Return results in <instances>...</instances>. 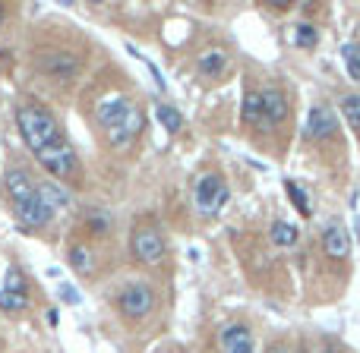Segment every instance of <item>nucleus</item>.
<instances>
[{
	"label": "nucleus",
	"mask_w": 360,
	"mask_h": 353,
	"mask_svg": "<svg viewBox=\"0 0 360 353\" xmlns=\"http://www.w3.org/2000/svg\"><path fill=\"white\" fill-rule=\"evenodd\" d=\"M16 124H19V133H22L25 145H29L32 152H41L48 149V145L60 142V130H57L54 117H51L48 111H41V107H19L16 111Z\"/></svg>",
	"instance_id": "1"
},
{
	"label": "nucleus",
	"mask_w": 360,
	"mask_h": 353,
	"mask_svg": "<svg viewBox=\"0 0 360 353\" xmlns=\"http://www.w3.org/2000/svg\"><path fill=\"white\" fill-rule=\"evenodd\" d=\"M228 183H224L218 174H202L196 180V186H193V202H196V208L202 211V215H215V211L224 208V202H228Z\"/></svg>",
	"instance_id": "2"
},
{
	"label": "nucleus",
	"mask_w": 360,
	"mask_h": 353,
	"mask_svg": "<svg viewBox=\"0 0 360 353\" xmlns=\"http://www.w3.org/2000/svg\"><path fill=\"white\" fill-rule=\"evenodd\" d=\"M152 306H155V293H152V287L146 284V281H130V284L117 293V309L124 312L127 319H133V322L149 316Z\"/></svg>",
	"instance_id": "3"
},
{
	"label": "nucleus",
	"mask_w": 360,
	"mask_h": 353,
	"mask_svg": "<svg viewBox=\"0 0 360 353\" xmlns=\"http://www.w3.org/2000/svg\"><path fill=\"white\" fill-rule=\"evenodd\" d=\"M130 253L136 262H146V265H158L165 259V240L158 230L152 227H139L133 230V240H130Z\"/></svg>",
	"instance_id": "4"
},
{
	"label": "nucleus",
	"mask_w": 360,
	"mask_h": 353,
	"mask_svg": "<svg viewBox=\"0 0 360 353\" xmlns=\"http://www.w3.org/2000/svg\"><path fill=\"white\" fill-rule=\"evenodd\" d=\"M35 158H38V164H41L48 174H54V177H60V180H67L76 171L73 149H70L63 139H60V142H54V145H48V149H41Z\"/></svg>",
	"instance_id": "5"
},
{
	"label": "nucleus",
	"mask_w": 360,
	"mask_h": 353,
	"mask_svg": "<svg viewBox=\"0 0 360 353\" xmlns=\"http://www.w3.org/2000/svg\"><path fill=\"white\" fill-rule=\"evenodd\" d=\"M136 105H130V98H124V95H108V98H101L98 105H95V117H98L101 126H117L127 120V114L133 111Z\"/></svg>",
	"instance_id": "6"
},
{
	"label": "nucleus",
	"mask_w": 360,
	"mask_h": 353,
	"mask_svg": "<svg viewBox=\"0 0 360 353\" xmlns=\"http://www.w3.org/2000/svg\"><path fill=\"white\" fill-rule=\"evenodd\" d=\"M338 130V117L329 105H316L307 114V136L310 139H332Z\"/></svg>",
	"instance_id": "7"
},
{
	"label": "nucleus",
	"mask_w": 360,
	"mask_h": 353,
	"mask_svg": "<svg viewBox=\"0 0 360 353\" xmlns=\"http://www.w3.org/2000/svg\"><path fill=\"white\" fill-rule=\"evenodd\" d=\"M16 218L25 224V227H44V224H51V218H54V208L35 192L32 199H25V202L16 205Z\"/></svg>",
	"instance_id": "8"
},
{
	"label": "nucleus",
	"mask_w": 360,
	"mask_h": 353,
	"mask_svg": "<svg viewBox=\"0 0 360 353\" xmlns=\"http://www.w3.org/2000/svg\"><path fill=\"white\" fill-rule=\"evenodd\" d=\"M143 126H146L143 111H139V107H133V111L127 114L124 124H117V126H111V130H108V142H111L114 149H127V145L139 136V130H143Z\"/></svg>",
	"instance_id": "9"
},
{
	"label": "nucleus",
	"mask_w": 360,
	"mask_h": 353,
	"mask_svg": "<svg viewBox=\"0 0 360 353\" xmlns=\"http://www.w3.org/2000/svg\"><path fill=\"white\" fill-rule=\"evenodd\" d=\"M41 69L48 76H54V79H73V76L79 73V60H76V54H70V51H51L41 60Z\"/></svg>",
	"instance_id": "10"
},
{
	"label": "nucleus",
	"mask_w": 360,
	"mask_h": 353,
	"mask_svg": "<svg viewBox=\"0 0 360 353\" xmlns=\"http://www.w3.org/2000/svg\"><path fill=\"white\" fill-rule=\"evenodd\" d=\"M6 192L13 196V202H25V199H32L38 192V186L32 183V177L25 174V171H10L6 174Z\"/></svg>",
	"instance_id": "11"
},
{
	"label": "nucleus",
	"mask_w": 360,
	"mask_h": 353,
	"mask_svg": "<svg viewBox=\"0 0 360 353\" xmlns=\"http://www.w3.org/2000/svg\"><path fill=\"white\" fill-rule=\"evenodd\" d=\"M323 246H326V255H332V259H348L351 255V237H348V230H342V227H329L326 230V237H323Z\"/></svg>",
	"instance_id": "12"
},
{
	"label": "nucleus",
	"mask_w": 360,
	"mask_h": 353,
	"mask_svg": "<svg viewBox=\"0 0 360 353\" xmlns=\"http://www.w3.org/2000/svg\"><path fill=\"white\" fill-rule=\"evenodd\" d=\"M262 111H266L269 124H278V120H285L288 117V98H285V92H278V88H269V92H262Z\"/></svg>",
	"instance_id": "13"
},
{
	"label": "nucleus",
	"mask_w": 360,
	"mask_h": 353,
	"mask_svg": "<svg viewBox=\"0 0 360 353\" xmlns=\"http://www.w3.org/2000/svg\"><path fill=\"white\" fill-rule=\"evenodd\" d=\"M199 69H202L209 79H218V76L224 73V67H228V54H224L221 48H205L202 54H199Z\"/></svg>",
	"instance_id": "14"
},
{
	"label": "nucleus",
	"mask_w": 360,
	"mask_h": 353,
	"mask_svg": "<svg viewBox=\"0 0 360 353\" xmlns=\"http://www.w3.org/2000/svg\"><path fill=\"white\" fill-rule=\"evenodd\" d=\"M243 124L250 126H272L262 111V92H247L243 95Z\"/></svg>",
	"instance_id": "15"
},
{
	"label": "nucleus",
	"mask_w": 360,
	"mask_h": 353,
	"mask_svg": "<svg viewBox=\"0 0 360 353\" xmlns=\"http://www.w3.org/2000/svg\"><path fill=\"white\" fill-rule=\"evenodd\" d=\"M243 344H253V335H250L247 325H228V328L218 335V347H221V353L243 347Z\"/></svg>",
	"instance_id": "16"
},
{
	"label": "nucleus",
	"mask_w": 360,
	"mask_h": 353,
	"mask_svg": "<svg viewBox=\"0 0 360 353\" xmlns=\"http://www.w3.org/2000/svg\"><path fill=\"white\" fill-rule=\"evenodd\" d=\"M38 196H41L51 208H67V205L73 202V196H70L63 186H57V183H41L38 186Z\"/></svg>",
	"instance_id": "17"
},
{
	"label": "nucleus",
	"mask_w": 360,
	"mask_h": 353,
	"mask_svg": "<svg viewBox=\"0 0 360 353\" xmlns=\"http://www.w3.org/2000/svg\"><path fill=\"white\" fill-rule=\"evenodd\" d=\"M269 237H272V243H278V246H294V243H297V227L288 221H275Z\"/></svg>",
	"instance_id": "18"
},
{
	"label": "nucleus",
	"mask_w": 360,
	"mask_h": 353,
	"mask_svg": "<svg viewBox=\"0 0 360 353\" xmlns=\"http://www.w3.org/2000/svg\"><path fill=\"white\" fill-rule=\"evenodd\" d=\"M155 117H158V124H162L168 133H177L180 126H184V117H180V111L174 105H158L155 107Z\"/></svg>",
	"instance_id": "19"
},
{
	"label": "nucleus",
	"mask_w": 360,
	"mask_h": 353,
	"mask_svg": "<svg viewBox=\"0 0 360 353\" xmlns=\"http://www.w3.org/2000/svg\"><path fill=\"white\" fill-rule=\"evenodd\" d=\"M342 60H345V69H348V76L354 82H360V44L348 41L342 48Z\"/></svg>",
	"instance_id": "20"
},
{
	"label": "nucleus",
	"mask_w": 360,
	"mask_h": 353,
	"mask_svg": "<svg viewBox=\"0 0 360 353\" xmlns=\"http://www.w3.org/2000/svg\"><path fill=\"white\" fill-rule=\"evenodd\" d=\"M70 265H73L79 274H89L92 272V265H95V259H92V253H89L86 246H73L70 249Z\"/></svg>",
	"instance_id": "21"
},
{
	"label": "nucleus",
	"mask_w": 360,
	"mask_h": 353,
	"mask_svg": "<svg viewBox=\"0 0 360 353\" xmlns=\"http://www.w3.org/2000/svg\"><path fill=\"white\" fill-rule=\"evenodd\" d=\"M342 111H345V120H348L351 130H360V95H348L342 101Z\"/></svg>",
	"instance_id": "22"
},
{
	"label": "nucleus",
	"mask_w": 360,
	"mask_h": 353,
	"mask_svg": "<svg viewBox=\"0 0 360 353\" xmlns=\"http://www.w3.org/2000/svg\"><path fill=\"white\" fill-rule=\"evenodd\" d=\"M29 306V297L25 293H13V291H0V309L6 312H19Z\"/></svg>",
	"instance_id": "23"
},
{
	"label": "nucleus",
	"mask_w": 360,
	"mask_h": 353,
	"mask_svg": "<svg viewBox=\"0 0 360 353\" xmlns=\"http://www.w3.org/2000/svg\"><path fill=\"white\" fill-rule=\"evenodd\" d=\"M285 189H288V196H291V202L297 205V211L304 218H310V202H307V192L300 189L297 183H294V180H285Z\"/></svg>",
	"instance_id": "24"
},
{
	"label": "nucleus",
	"mask_w": 360,
	"mask_h": 353,
	"mask_svg": "<svg viewBox=\"0 0 360 353\" xmlns=\"http://www.w3.org/2000/svg\"><path fill=\"white\" fill-rule=\"evenodd\" d=\"M294 44H300V48H313V44H316V29H313L310 22L297 25V29H294Z\"/></svg>",
	"instance_id": "25"
},
{
	"label": "nucleus",
	"mask_w": 360,
	"mask_h": 353,
	"mask_svg": "<svg viewBox=\"0 0 360 353\" xmlns=\"http://www.w3.org/2000/svg\"><path fill=\"white\" fill-rule=\"evenodd\" d=\"M86 224H89V230H95V234H101V237H105L108 230H111V218H108L105 211H92Z\"/></svg>",
	"instance_id": "26"
},
{
	"label": "nucleus",
	"mask_w": 360,
	"mask_h": 353,
	"mask_svg": "<svg viewBox=\"0 0 360 353\" xmlns=\"http://www.w3.org/2000/svg\"><path fill=\"white\" fill-rule=\"evenodd\" d=\"M4 291L25 293V281H22V274H19V272H10V274H6V287H4Z\"/></svg>",
	"instance_id": "27"
},
{
	"label": "nucleus",
	"mask_w": 360,
	"mask_h": 353,
	"mask_svg": "<svg viewBox=\"0 0 360 353\" xmlns=\"http://www.w3.org/2000/svg\"><path fill=\"white\" fill-rule=\"evenodd\" d=\"M60 300H67V303H79V291L70 284H60Z\"/></svg>",
	"instance_id": "28"
},
{
	"label": "nucleus",
	"mask_w": 360,
	"mask_h": 353,
	"mask_svg": "<svg viewBox=\"0 0 360 353\" xmlns=\"http://www.w3.org/2000/svg\"><path fill=\"white\" fill-rule=\"evenodd\" d=\"M228 353H253V344H243V347H234V350H228Z\"/></svg>",
	"instance_id": "29"
},
{
	"label": "nucleus",
	"mask_w": 360,
	"mask_h": 353,
	"mask_svg": "<svg viewBox=\"0 0 360 353\" xmlns=\"http://www.w3.org/2000/svg\"><path fill=\"white\" fill-rule=\"evenodd\" d=\"M319 353H342V350H338L335 344H326V347H319Z\"/></svg>",
	"instance_id": "30"
},
{
	"label": "nucleus",
	"mask_w": 360,
	"mask_h": 353,
	"mask_svg": "<svg viewBox=\"0 0 360 353\" xmlns=\"http://www.w3.org/2000/svg\"><path fill=\"white\" fill-rule=\"evenodd\" d=\"M354 227H357V240H360V218H357V224H354Z\"/></svg>",
	"instance_id": "31"
},
{
	"label": "nucleus",
	"mask_w": 360,
	"mask_h": 353,
	"mask_svg": "<svg viewBox=\"0 0 360 353\" xmlns=\"http://www.w3.org/2000/svg\"><path fill=\"white\" fill-rule=\"evenodd\" d=\"M272 353H288V350H281V347H275V350H272Z\"/></svg>",
	"instance_id": "32"
},
{
	"label": "nucleus",
	"mask_w": 360,
	"mask_h": 353,
	"mask_svg": "<svg viewBox=\"0 0 360 353\" xmlns=\"http://www.w3.org/2000/svg\"><path fill=\"white\" fill-rule=\"evenodd\" d=\"M0 22H4V10H0Z\"/></svg>",
	"instance_id": "33"
},
{
	"label": "nucleus",
	"mask_w": 360,
	"mask_h": 353,
	"mask_svg": "<svg viewBox=\"0 0 360 353\" xmlns=\"http://www.w3.org/2000/svg\"><path fill=\"white\" fill-rule=\"evenodd\" d=\"M297 353H307V350H304V347H297Z\"/></svg>",
	"instance_id": "34"
}]
</instances>
